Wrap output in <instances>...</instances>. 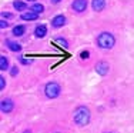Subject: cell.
I'll return each mask as SVG.
<instances>
[{"label":"cell","mask_w":134,"mask_h":133,"mask_svg":"<svg viewBox=\"0 0 134 133\" xmlns=\"http://www.w3.org/2000/svg\"><path fill=\"white\" fill-rule=\"evenodd\" d=\"M30 10H31V12H36V13H39V14H40L41 12L44 10V6L41 4V3H34V4L30 7Z\"/></svg>","instance_id":"obj_16"},{"label":"cell","mask_w":134,"mask_h":133,"mask_svg":"<svg viewBox=\"0 0 134 133\" xmlns=\"http://www.w3.org/2000/svg\"><path fill=\"white\" fill-rule=\"evenodd\" d=\"M2 17H6V19H12V17H13V14H10V13H2Z\"/></svg>","instance_id":"obj_22"},{"label":"cell","mask_w":134,"mask_h":133,"mask_svg":"<svg viewBox=\"0 0 134 133\" xmlns=\"http://www.w3.org/2000/svg\"><path fill=\"white\" fill-rule=\"evenodd\" d=\"M54 43L59 44L60 47H64V49L69 47V42H67L66 39H63V37H56V39H54Z\"/></svg>","instance_id":"obj_15"},{"label":"cell","mask_w":134,"mask_h":133,"mask_svg":"<svg viewBox=\"0 0 134 133\" xmlns=\"http://www.w3.org/2000/svg\"><path fill=\"white\" fill-rule=\"evenodd\" d=\"M9 69V60L6 56H0V70H7Z\"/></svg>","instance_id":"obj_14"},{"label":"cell","mask_w":134,"mask_h":133,"mask_svg":"<svg viewBox=\"0 0 134 133\" xmlns=\"http://www.w3.org/2000/svg\"><path fill=\"white\" fill-rule=\"evenodd\" d=\"M6 44H7L9 50H12V52H20L21 50V44H19L16 42H12V40H6Z\"/></svg>","instance_id":"obj_12"},{"label":"cell","mask_w":134,"mask_h":133,"mask_svg":"<svg viewBox=\"0 0 134 133\" xmlns=\"http://www.w3.org/2000/svg\"><path fill=\"white\" fill-rule=\"evenodd\" d=\"M7 26H9V23L2 19V20H0V27H2V29H4V27H7Z\"/></svg>","instance_id":"obj_20"},{"label":"cell","mask_w":134,"mask_h":133,"mask_svg":"<svg viewBox=\"0 0 134 133\" xmlns=\"http://www.w3.org/2000/svg\"><path fill=\"white\" fill-rule=\"evenodd\" d=\"M114 44H116V37L111 33H108V31H103V33H100L97 36V46L100 49L110 50L114 47Z\"/></svg>","instance_id":"obj_2"},{"label":"cell","mask_w":134,"mask_h":133,"mask_svg":"<svg viewBox=\"0 0 134 133\" xmlns=\"http://www.w3.org/2000/svg\"><path fill=\"white\" fill-rule=\"evenodd\" d=\"M4 86H6V80H4V77L2 76V77H0V89L3 90V89H4Z\"/></svg>","instance_id":"obj_19"},{"label":"cell","mask_w":134,"mask_h":133,"mask_svg":"<svg viewBox=\"0 0 134 133\" xmlns=\"http://www.w3.org/2000/svg\"><path fill=\"white\" fill-rule=\"evenodd\" d=\"M91 7L94 12H101L106 7V0H91Z\"/></svg>","instance_id":"obj_8"},{"label":"cell","mask_w":134,"mask_h":133,"mask_svg":"<svg viewBox=\"0 0 134 133\" xmlns=\"http://www.w3.org/2000/svg\"><path fill=\"white\" fill-rule=\"evenodd\" d=\"M60 92H62V87H60L59 83L56 82H49V83L44 86V93L49 99H56V97L60 96Z\"/></svg>","instance_id":"obj_3"},{"label":"cell","mask_w":134,"mask_h":133,"mask_svg":"<svg viewBox=\"0 0 134 133\" xmlns=\"http://www.w3.org/2000/svg\"><path fill=\"white\" fill-rule=\"evenodd\" d=\"M27 2H34V0H27Z\"/></svg>","instance_id":"obj_25"},{"label":"cell","mask_w":134,"mask_h":133,"mask_svg":"<svg viewBox=\"0 0 134 133\" xmlns=\"http://www.w3.org/2000/svg\"><path fill=\"white\" fill-rule=\"evenodd\" d=\"M88 56H90V53H88L87 50H84V52L80 53V57H81V59H88Z\"/></svg>","instance_id":"obj_18"},{"label":"cell","mask_w":134,"mask_h":133,"mask_svg":"<svg viewBox=\"0 0 134 133\" xmlns=\"http://www.w3.org/2000/svg\"><path fill=\"white\" fill-rule=\"evenodd\" d=\"M108 70H110V66H108L107 62H98L96 65V72L100 76H106L108 73Z\"/></svg>","instance_id":"obj_6"},{"label":"cell","mask_w":134,"mask_h":133,"mask_svg":"<svg viewBox=\"0 0 134 133\" xmlns=\"http://www.w3.org/2000/svg\"><path fill=\"white\" fill-rule=\"evenodd\" d=\"M64 23H66V17L63 14H59V16H56V17L52 20V26L53 27H56V29H59V27H62V26H64Z\"/></svg>","instance_id":"obj_7"},{"label":"cell","mask_w":134,"mask_h":133,"mask_svg":"<svg viewBox=\"0 0 134 133\" xmlns=\"http://www.w3.org/2000/svg\"><path fill=\"white\" fill-rule=\"evenodd\" d=\"M47 34V27L46 24H39V26L34 29V36L37 37V39H41V37H44Z\"/></svg>","instance_id":"obj_9"},{"label":"cell","mask_w":134,"mask_h":133,"mask_svg":"<svg viewBox=\"0 0 134 133\" xmlns=\"http://www.w3.org/2000/svg\"><path fill=\"white\" fill-rule=\"evenodd\" d=\"M24 33H26V27H24L23 24L14 26V27H13V31H12V34H13V36H16V37H21Z\"/></svg>","instance_id":"obj_11"},{"label":"cell","mask_w":134,"mask_h":133,"mask_svg":"<svg viewBox=\"0 0 134 133\" xmlns=\"http://www.w3.org/2000/svg\"><path fill=\"white\" fill-rule=\"evenodd\" d=\"M20 62L23 63V65H30L31 63V60H26V59H23V57H20Z\"/></svg>","instance_id":"obj_21"},{"label":"cell","mask_w":134,"mask_h":133,"mask_svg":"<svg viewBox=\"0 0 134 133\" xmlns=\"http://www.w3.org/2000/svg\"><path fill=\"white\" fill-rule=\"evenodd\" d=\"M10 75L13 76V77H14V76H17V75H19V69H17V66H13V67H12V70H10Z\"/></svg>","instance_id":"obj_17"},{"label":"cell","mask_w":134,"mask_h":133,"mask_svg":"<svg viewBox=\"0 0 134 133\" xmlns=\"http://www.w3.org/2000/svg\"><path fill=\"white\" fill-rule=\"evenodd\" d=\"M90 110H88V107L86 106H79L77 109L74 110V113H73V120H74V123L77 126H87L88 123H90Z\"/></svg>","instance_id":"obj_1"},{"label":"cell","mask_w":134,"mask_h":133,"mask_svg":"<svg viewBox=\"0 0 134 133\" xmlns=\"http://www.w3.org/2000/svg\"><path fill=\"white\" fill-rule=\"evenodd\" d=\"M23 133H31V130H29V129H27V130H24Z\"/></svg>","instance_id":"obj_24"},{"label":"cell","mask_w":134,"mask_h":133,"mask_svg":"<svg viewBox=\"0 0 134 133\" xmlns=\"http://www.w3.org/2000/svg\"><path fill=\"white\" fill-rule=\"evenodd\" d=\"M0 109H2L3 113H10L12 110L14 109V103L12 99H3L2 103H0Z\"/></svg>","instance_id":"obj_5"},{"label":"cell","mask_w":134,"mask_h":133,"mask_svg":"<svg viewBox=\"0 0 134 133\" xmlns=\"http://www.w3.org/2000/svg\"><path fill=\"white\" fill-rule=\"evenodd\" d=\"M13 7L16 9L17 12H24L27 9V4L24 2H20V0H16V2L13 3Z\"/></svg>","instance_id":"obj_13"},{"label":"cell","mask_w":134,"mask_h":133,"mask_svg":"<svg viewBox=\"0 0 134 133\" xmlns=\"http://www.w3.org/2000/svg\"><path fill=\"white\" fill-rule=\"evenodd\" d=\"M71 7L74 12H77V13H83V12H86V9H87V0H74V2L71 3Z\"/></svg>","instance_id":"obj_4"},{"label":"cell","mask_w":134,"mask_h":133,"mask_svg":"<svg viewBox=\"0 0 134 133\" xmlns=\"http://www.w3.org/2000/svg\"><path fill=\"white\" fill-rule=\"evenodd\" d=\"M39 19V13H36V12H24L23 14H21V20H26V22H31V20H37Z\"/></svg>","instance_id":"obj_10"},{"label":"cell","mask_w":134,"mask_h":133,"mask_svg":"<svg viewBox=\"0 0 134 133\" xmlns=\"http://www.w3.org/2000/svg\"><path fill=\"white\" fill-rule=\"evenodd\" d=\"M60 2H62V0H52L53 4H57V3H60Z\"/></svg>","instance_id":"obj_23"}]
</instances>
